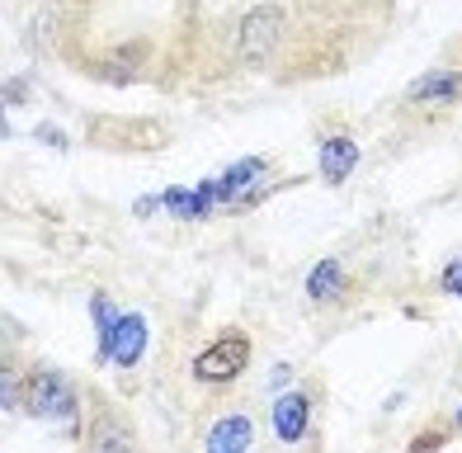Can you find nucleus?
Returning a JSON list of instances; mask_svg holds the SVG:
<instances>
[{
  "label": "nucleus",
  "instance_id": "nucleus-11",
  "mask_svg": "<svg viewBox=\"0 0 462 453\" xmlns=\"http://www.w3.org/2000/svg\"><path fill=\"white\" fill-rule=\"evenodd\" d=\"M133 71H137V52H128V48H114L99 67L104 80H133Z\"/></svg>",
  "mask_w": 462,
  "mask_h": 453
},
{
  "label": "nucleus",
  "instance_id": "nucleus-4",
  "mask_svg": "<svg viewBox=\"0 0 462 453\" xmlns=\"http://www.w3.org/2000/svg\"><path fill=\"white\" fill-rule=\"evenodd\" d=\"M142 349H146V321H142L137 312H123V317L114 321L109 340H99V355L114 359V364H123V368H133V364L142 359Z\"/></svg>",
  "mask_w": 462,
  "mask_h": 453
},
{
  "label": "nucleus",
  "instance_id": "nucleus-14",
  "mask_svg": "<svg viewBox=\"0 0 462 453\" xmlns=\"http://www.w3.org/2000/svg\"><path fill=\"white\" fill-rule=\"evenodd\" d=\"M439 288H444L448 298H462V255H453L444 264V279H439Z\"/></svg>",
  "mask_w": 462,
  "mask_h": 453
},
{
  "label": "nucleus",
  "instance_id": "nucleus-10",
  "mask_svg": "<svg viewBox=\"0 0 462 453\" xmlns=\"http://www.w3.org/2000/svg\"><path fill=\"white\" fill-rule=\"evenodd\" d=\"M264 175V161H241V166H231L217 184V199H236L241 190H250V180Z\"/></svg>",
  "mask_w": 462,
  "mask_h": 453
},
{
  "label": "nucleus",
  "instance_id": "nucleus-15",
  "mask_svg": "<svg viewBox=\"0 0 462 453\" xmlns=\"http://www.w3.org/2000/svg\"><path fill=\"white\" fill-rule=\"evenodd\" d=\"M444 439H448V435H420V439H415L411 448H415V453H420V448H439V444H444Z\"/></svg>",
  "mask_w": 462,
  "mask_h": 453
},
{
  "label": "nucleus",
  "instance_id": "nucleus-7",
  "mask_svg": "<svg viewBox=\"0 0 462 453\" xmlns=\"http://www.w3.org/2000/svg\"><path fill=\"white\" fill-rule=\"evenodd\" d=\"M317 161H321V180L326 184H345L354 175V166H359V147H354V137H326Z\"/></svg>",
  "mask_w": 462,
  "mask_h": 453
},
{
  "label": "nucleus",
  "instance_id": "nucleus-3",
  "mask_svg": "<svg viewBox=\"0 0 462 453\" xmlns=\"http://www.w3.org/2000/svg\"><path fill=\"white\" fill-rule=\"evenodd\" d=\"M24 406L33 411L38 421H67L76 425V397H71V387L61 374H33L29 378V393H24Z\"/></svg>",
  "mask_w": 462,
  "mask_h": 453
},
{
  "label": "nucleus",
  "instance_id": "nucleus-6",
  "mask_svg": "<svg viewBox=\"0 0 462 453\" xmlns=\"http://www.w3.org/2000/svg\"><path fill=\"white\" fill-rule=\"evenodd\" d=\"M307 421H311V397L307 393H288L274 402V435L283 444H298L307 435Z\"/></svg>",
  "mask_w": 462,
  "mask_h": 453
},
{
  "label": "nucleus",
  "instance_id": "nucleus-2",
  "mask_svg": "<svg viewBox=\"0 0 462 453\" xmlns=\"http://www.w3.org/2000/svg\"><path fill=\"white\" fill-rule=\"evenodd\" d=\"M283 29H288V14L283 5H274V0H260V5H250L241 14V29H236V57L241 61H269L279 52L283 43Z\"/></svg>",
  "mask_w": 462,
  "mask_h": 453
},
{
  "label": "nucleus",
  "instance_id": "nucleus-12",
  "mask_svg": "<svg viewBox=\"0 0 462 453\" xmlns=\"http://www.w3.org/2000/svg\"><path fill=\"white\" fill-rule=\"evenodd\" d=\"M128 444H133V435L128 430H114V425H104L90 435V448H128Z\"/></svg>",
  "mask_w": 462,
  "mask_h": 453
},
{
  "label": "nucleus",
  "instance_id": "nucleus-8",
  "mask_svg": "<svg viewBox=\"0 0 462 453\" xmlns=\"http://www.w3.org/2000/svg\"><path fill=\"white\" fill-rule=\"evenodd\" d=\"M250 439H255V425H250V416H226L222 425H213L203 435V448L208 453H226V448H250Z\"/></svg>",
  "mask_w": 462,
  "mask_h": 453
},
{
  "label": "nucleus",
  "instance_id": "nucleus-9",
  "mask_svg": "<svg viewBox=\"0 0 462 453\" xmlns=\"http://www.w3.org/2000/svg\"><path fill=\"white\" fill-rule=\"evenodd\" d=\"M340 293H345V264H340V260L311 264V274H307V298H311V302H335Z\"/></svg>",
  "mask_w": 462,
  "mask_h": 453
},
{
  "label": "nucleus",
  "instance_id": "nucleus-13",
  "mask_svg": "<svg viewBox=\"0 0 462 453\" xmlns=\"http://www.w3.org/2000/svg\"><path fill=\"white\" fill-rule=\"evenodd\" d=\"M14 402H19V374L5 368L0 374V406H5V416H14Z\"/></svg>",
  "mask_w": 462,
  "mask_h": 453
},
{
  "label": "nucleus",
  "instance_id": "nucleus-16",
  "mask_svg": "<svg viewBox=\"0 0 462 453\" xmlns=\"http://www.w3.org/2000/svg\"><path fill=\"white\" fill-rule=\"evenodd\" d=\"M38 137H43V142H52V147H67V137H61L57 128H48V123H43V128H38Z\"/></svg>",
  "mask_w": 462,
  "mask_h": 453
},
{
  "label": "nucleus",
  "instance_id": "nucleus-1",
  "mask_svg": "<svg viewBox=\"0 0 462 453\" xmlns=\"http://www.w3.org/2000/svg\"><path fill=\"white\" fill-rule=\"evenodd\" d=\"M250 349L255 345H250L245 331H222L213 345H203L194 355V368H189V374H194L199 387H231L250 368Z\"/></svg>",
  "mask_w": 462,
  "mask_h": 453
},
{
  "label": "nucleus",
  "instance_id": "nucleus-17",
  "mask_svg": "<svg viewBox=\"0 0 462 453\" xmlns=\"http://www.w3.org/2000/svg\"><path fill=\"white\" fill-rule=\"evenodd\" d=\"M453 425H462V406H457V416H453Z\"/></svg>",
  "mask_w": 462,
  "mask_h": 453
},
{
  "label": "nucleus",
  "instance_id": "nucleus-5",
  "mask_svg": "<svg viewBox=\"0 0 462 453\" xmlns=\"http://www.w3.org/2000/svg\"><path fill=\"white\" fill-rule=\"evenodd\" d=\"M406 99L411 105H453V99H462V71H425V76H415Z\"/></svg>",
  "mask_w": 462,
  "mask_h": 453
}]
</instances>
